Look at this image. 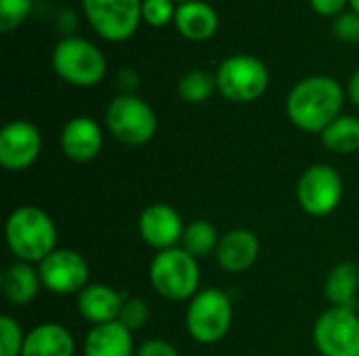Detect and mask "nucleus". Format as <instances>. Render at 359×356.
<instances>
[{"mask_svg": "<svg viewBox=\"0 0 359 356\" xmlns=\"http://www.w3.org/2000/svg\"><path fill=\"white\" fill-rule=\"evenodd\" d=\"M42 151V134L27 120H13L0 130V164L11 172L34 166Z\"/></svg>", "mask_w": 359, "mask_h": 356, "instance_id": "12", "label": "nucleus"}, {"mask_svg": "<svg viewBox=\"0 0 359 356\" xmlns=\"http://www.w3.org/2000/svg\"><path fill=\"white\" fill-rule=\"evenodd\" d=\"M334 36L343 42H359V13H341L334 19Z\"/></svg>", "mask_w": 359, "mask_h": 356, "instance_id": "29", "label": "nucleus"}, {"mask_svg": "<svg viewBox=\"0 0 359 356\" xmlns=\"http://www.w3.org/2000/svg\"><path fill=\"white\" fill-rule=\"evenodd\" d=\"M261 254L259 237L248 229H233L225 233L215 252L217 262L227 273H244L248 271Z\"/></svg>", "mask_w": 359, "mask_h": 356, "instance_id": "16", "label": "nucleus"}, {"mask_svg": "<svg viewBox=\"0 0 359 356\" xmlns=\"http://www.w3.org/2000/svg\"><path fill=\"white\" fill-rule=\"evenodd\" d=\"M133 332L120 321L95 325L84 338V356H135Z\"/></svg>", "mask_w": 359, "mask_h": 356, "instance_id": "19", "label": "nucleus"}, {"mask_svg": "<svg viewBox=\"0 0 359 356\" xmlns=\"http://www.w3.org/2000/svg\"><path fill=\"white\" fill-rule=\"evenodd\" d=\"M34 0H0V29L4 34L17 29L32 13Z\"/></svg>", "mask_w": 359, "mask_h": 356, "instance_id": "26", "label": "nucleus"}, {"mask_svg": "<svg viewBox=\"0 0 359 356\" xmlns=\"http://www.w3.org/2000/svg\"><path fill=\"white\" fill-rule=\"evenodd\" d=\"M217 90V80L204 69H191L179 78L177 92L185 103H204Z\"/></svg>", "mask_w": 359, "mask_h": 356, "instance_id": "24", "label": "nucleus"}, {"mask_svg": "<svg viewBox=\"0 0 359 356\" xmlns=\"http://www.w3.org/2000/svg\"><path fill=\"white\" fill-rule=\"evenodd\" d=\"M151 287L166 300L185 302L191 300L200 290V266L198 260L183 248L158 252L149 264Z\"/></svg>", "mask_w": 359, "mask_h": 356, "instance_id": "3", "label": "nucleus"}, {"mask_svg": "<svg viewBox=\"0 0 359 356\" xmlns=\"http://www.w3.org/2000/svg\"><path fill=\"white\" fill-rule=\"evenodd\" d=\"M175 25L183 38H187L191 42H202L217 34L219 15L208 2L191 0V2H183L177 6Z\"/></svg>", "mask_w": 359, "mask_h": 356, "instance_id": "18", "label": "nucleus"}, {"mask_svg": "<svg viewBox=\"0 0 359 356\" xmlns=\"http://www.w3.org/2000/svg\"><path fill=\"white\" fill-rule=\"evenodd\" d=\"M149 319V306L143 298H126L122 313H120V323L124 327H128L130 332L141 329Z\"/></svg>", "mask_w": 359, "mask_h": 356, "instance_id": "28", "label": "nucleus"}, {"mask_svg": "<svg viewBox=\"0 0 359 356\" xmlns=\"http://www.w3.org/2000/svg\"><path fill=\"white\" fill-rule=\"evenodd\" d=\"M25 334L11 315L0 317V356H21Z\"/></svg>", "mask_w": 359, "mask_h": 356, "instance_id": "25", "label": "nucleus"}, {"mask_svg": "<svg viewBox=\"0 0 359 356\" xmlns=\"http://www.w3.org/2000/svg\"><path fill=\"white\" fill-rule=\"evenodd\" d=\"M185 225L181 214L168 204H151L139 216V235L141 239L158 250H172L181 243Z\"/></svg>", "mask_w": 359, "mask_h": 356, "instance_id": "13", "label": "nucleus"}, {"mask_svg": "<svg viewBox=\"0 0 359 356\" xmlns=\"http://www.w3.org/2000/svg\"><path fill=\"white\" fill-rule=\"evenodd\" d=\"M322 143L326 149L349 155L359 151V118L355 115H339L322 134Z\"/></svg>", "mask_w": 359, "mask_h": 356, "instance_id": "22", "label": "nucleus"}, {"mask_svg": "<svg viewBox=\"0 0 359 356\" xmlns=\"http://www.w3.org/2000/svg\"><path fill=\"white\" fill-rule=\"evenodd\" d=\"M50 63L55 73L63 82L80 88L99 84L107 71V61L101 48L78 36H67L59 40L53 50Z\"/></svg>", "mask_w": 359, "mask_h": 356, "instance_id": "4", "label": "nucleus"}, {"mask_svg": "<svg viewBox=\"0 0 359 356\" xmlns=\"http://www.w3.org/2000/svg\"><path fill=\"white\" fill-rule=\"evenodd\" d=\"M179 4H183V2H191V0H177Z\"/></svg>", "mask_w": 359, "mask_h": 356, "instance_id": "34", "label": "nucleus"}, {"mask_svg": "<svg viewBox=\"0 0 359 356\" xmlns=\"http://www.w3.org/2000/svg\"><path fill=\"white\" fill-rule=\"evenodd\" d=\"M343 103L345 90L334 78L309 76L290 90L286 113L299 130L322 134L341 115Z\"/></svg>", "mask_w": 359, "mask_h": 356, "instance_id": "1", "label": "nucleus"}, {"mask_svg": "<svg viewBox=\"0 0 359 356\" xmlns=\"http://www.w3.org/2000/svg\"><path fill=\"white\" fill-rule=\"evenodd\" d=\"M359 292V266L353 262L337 264L326 279V298L332 306L353 308Z\"/></svg>", "mask_w": 359, "mask_h": 356, "instance_id": "21", "label": "nucleus"}, {"mask_svg": "<svg viewBox=\"0 0 359 356\" xmlns=\"http://www.w3.org/2000/svg\"><path fill=\"white\" fill-rule=\"evenodd\" d=\"M343 199V178L328 164L309 166L297 183V201L309 216L332 214Z\"/></svg>", "mask_w": 359, "mask_h": 356, "instance_id": "10", "label": "nucleus"}, {"mask_svg": "<svg viewBox=\"0 0 359 356\" xmlns=\"http://www.w3.org/2000/svg\"><path fill=\"white\" fill-rule=\"evenodd\" d=\"M128 296L122 292L103 285V283H88L80 294H78V313L82 319H86L93 327L95 325H105L114 323L120 319L122 306Z\"/></svg>", "mask_w": 359, "mask_h": 356, "instance_id": "15", "label": "nucleus"}, {"mask_svg": "<svg viewBox=\"0 0 359 356\" xmlns=\"http://www.w3.org/2000/svg\"><path fill=\"white\" fill-rule=\"evenodd\" d=\"M76 342L61 323H42L25 334L21 356H74Z\"/></svg>", "mask_w": 359, "mask_h": 356, "instance_id": "17", "label": "nucleus"}, {"mask_svg": "<svg viewBox=\"0 0 359 356\" xmlns=\"http://www.w3.org/2000/svg\"><path fill=\"white\" fill-rule=\"evenodd\" d=\"M59 143H61V151L67 159L86 164L101 153L103 130L97 120L88 118V115H78V118H72L63 126Z\"/></svg>", "mask_w": 359, "mask_h": 356, "instance_id": "14", "label": "nucleus"}, {"mask_svg": "<svg viewBox=\"0 0 359 356\" xmlns=\"http://www.w3.org/2000/svg\"><path fill=\"white\" fill-rule=\"evenodd\" d=\"M135 356H181L179 355V350L172 346V344H168V342H164V340H147V342H143L139 348H137V355Z\"/></svg>", "mask_w": 359, "mask_h": 356, "instance_id": "30", "label": "nucleus"}, {"mask_svg": "<svg viewBox=\"0 0 359 356\" xmlns=\"http://www.w3.org/2000/svg\"><path fill=\"white\" fill-rule=\"evenodd\" d=\"M90 27L109 42L128 40L143 19V0H80Z\"/></svg>", "mask_w": 359, "mask_h": 356, "instance_id": "8", "label": "nucleus"}, {"mask_svg": "<svg viewBox=\"0 0 359 356\" xmlns=\"http://www.w3.org/2000/svg\"><path fill=\"white\" fill-rule=\"evenodd\" d=\"M349 6H351V10L359 13V0H349Z\"/></svg>", "mask_w": 359, "mask_h": 356, "instance_id": "33", "label": "nucleus"}, {"mask_svg": "<svg viewBox=\"0 0 359 356\" xmlns=\"http://www.w3.org/2000/svg\"><path fill=\"white\" fill-rule=\"evenodd\" d=\"M42 287L57 296L80 294L88 285V262L74 250H55L38 264Z\"/></svg>", "mask_w": 359, "mask_h": 356, "instance_id": "11", "label": "nucleus"}, {"mask_svg": "<svg viewBox=\"0 0 359 356\" xmlns=\"http://www.w3.org/2000/svg\"><path fill=\"white\" fill-rule=\"evenodd\" d=\"M347 92H349V99L359 107V69L351 76L349 86H347Z\"/></svg>", "mask_w": 359, "mask_h": 356, "instance_id": "32", "label": "nucleus"}, {"mask_svg": "<svg viewBox=\"0 0 359 356\" xmlns=\"http://www.w3.org/2000/svg\"><path fill=\"white\" fill-rule=\"evenodd\" d=\"M175 0H143V21L151 27H164L170 21H175L177 8L172 4Z\"/></svg>", "mask_w": 359, "mask_h": 356, "instance_id": "27", "label": "nucleus"}, {"mask_svg": "<svg viewBox=\"0 0 359 356\" xmlns=\"http://www.w3.org/2000/svg\"><path fill=\"white\" fill-rule=\"evenodd\" d=\"M6 245L19 262L40 264L57 250L55 220L36 206H21L13 210L4 227Z\"/></svg>", "mask_w": 359, "mask_h": 356, "instance_id": "2", "label": "nucleus"}, {"mask_svg": "<svg viewBox=\"0 0 359 356\" xmlns=\"http://www.w3.org/2000/svg\"><path fill=\"white\" fill-rule=\"evenodd\" d=\"M42 281L38 275V269H34L29 262H15L11 264L0 279L2 296L15 304V306H27L40 292Z\"/></svg>", "mask_w": 359, "mask_h": 356, "instance_id": "20", "label": "nucleus"}, {"mask_svg": "<svg viewBox=\"0 0 359 356\" xmlns=\"http://www.w3.org/2000/svg\"><path fill=\"white\" fill-rule=\"evenodd\" d=\"M219 233L215 229L212 222L208 220H194L185 227V233H183V239H181V248L191 254L196 260L200 258H206L210 254L217 252L219 248Z\"/></svg>", "mask_w": 359, "mask_h": 356, "instance_id": "23", "label": "nucleus"}, {"mask_svg": "<svg viewBox=\"0 0 359 356\" xmlns=\"http://www.w3.org/2000/svg\"><path fill=\"white\" fill-rule=\"evenodd\" d=\"M105 126L109 134L122 145L141 147L156 136L158 118L143 99L124 92L107 105Z\"/></svg>", "mask_w": 359, "mask_h": 356, "instance_id": "7", "label": "nucleus"}, {"mask_svg": "<svg viewBox=\"0 0 359 356\" xmlns=\"http://www.w3.org/2000/svg\"><path fill=\"white\" fill-rule=\"evenodd\" d=\"M217 90L231 103H252L269 86V69L255 55H231L223 59L217 73Z\"/></svg>", "mask_w": 359, "mask_h": 356, "instance_id": "6", "label": "nucleus"}, {"mask_svg": "<svg viewBox=\"0 0 359 356\" xmlns=\"http://www.w3.org/2000/svg\"><path fill=\"white\" fill-rule=\"evenodd\" d=\"M311 8L322 17H339L345 6H349V0H309Z\"/></svg>", "mask_w": 359, "mask_h": 356, "instance_id": "31", "label": "nucleus"}, {"mask_svg": "<svg viewBox=\"0 0 359 356\" xmlns=\"http://www.w3.org/2000/svg\"><path fill=\"white\" fill-rule=\"evenodd\" d=\"M313 344L322 356H359V315L355 308L330 306L313 325Z\"/></svg>", "mask_w": 359, "mask_h": 356, "instance_id": "9", "label": "nucleus"}, {"mask_svg": "<svg viewBox=\"0 0 359 356\" xmlns=\"http://www.w3.org/2000/svg\"><path fill=\"white\" fill-rule=\"evenodd\" d=\"M233 304L229 296L217 287L200 290L187 304L185 325L189 336L204 346L221 342L231 329Z\"/></svg>", "mask_w": 359, "mask_h": 356, "instance_id": "5", "label": "nucleus"}]
</instances>
